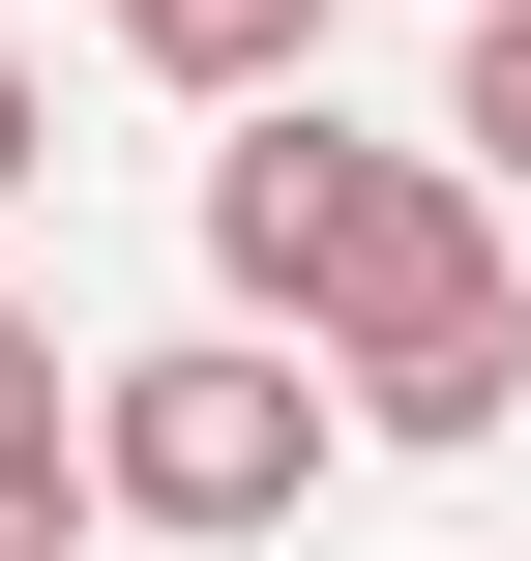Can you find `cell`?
Listing matches in <instances>:
<instances>
[{
    "label": "cell",
    "instance_id": "cell-1",
    "mask_svg": "<svg viewBox=\"0 0 531 561\" xmlns=\"http://www.w3.org/2000/svg\"><path fill=\"white\" fill-rule=\"evenodd\" d=\"M325 355H266V325H177V355H118V414H89V503L118 533H296L325 503Z\"/></svg>",
    "mask_w": 531,
    "mask_h": 561
},
{
    "label": "cell",
    "instance_id": "cell-2",
    "mask_svg": "<svg viewBox=\"0 0 531 561\" xmlns=\"http://www.w3.org/2000/svg\"><path fill=\"white\" fill-rule=\"evenodd\" d=\"M118 59H177V89H296L325 0H118Z\"/></svg>",
    "mask_w": 531,
    "mask_h": 561
},
{
    "label": "cell",
    "instance_id": "cell-3",
    "mask_svg": "<svg viewBox=\"0 0 531 561\" xmlns=\"http://www.w3.org/2000/svg\"><path fill=\"white\" fill-rule=\"evenodd\" d=\"M89 533V414H0V561H59Z\"/></svg>",
    "mask_w": 531,
    "mask_h": 561
},
{
    "label": "cell",
    "instance_id": "cell-4",
    "mask_svg": "<svg viewBox=\"0 0 531 561\" xmlns=\"http://www.w3.org/2000/svg\"><path fill=\"white\" fill-rule=\"evenodd\" d=\"M443 148H473V178H531V0H473V89H443Z\"/></svg>",
    "mask_w": 531,
    "mask_h": 561
},
{
    "label": "cell",
    "instance_id": "cell-5",
    "mask_svg": "<svg viewBox=\"0 0 531 561\" xmlns=\"http://www.w3.org/2000/svg\"><path fill=\"white\" fill-rule=\"evenodd\" d=\"M0 414H59V325H0Z\"/></svg>",
    "mask_w": 531,
    "mask_h": 561
},
{
    "label": "cell",
    "instance_id": "cell-6",
    "mask_svg": "<svg viewBox=\"0 0 531 561\" xmlns=\"http://www.w3.org/2000/svg\"><path fill=\"white\" fill-rule=\"evenodd\" d=\"M30 148H59V118H30V59H0V178H30Z\"/></svg>",
    "mask_w": 531,
    "mask_h": 561
}]
</instances>
